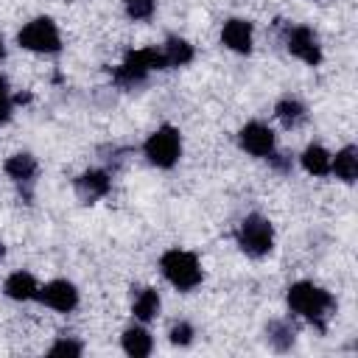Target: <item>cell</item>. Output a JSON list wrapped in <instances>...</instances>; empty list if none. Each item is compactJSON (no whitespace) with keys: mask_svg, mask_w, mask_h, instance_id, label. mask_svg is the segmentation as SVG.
Masks as SVG:
<instances>
[{"mask_svg":"<svg viewBox=\"0 0 358 358\" xmlns=\"http://www.w3.org/2000/svg\"><path fill=\"white\" fill-rule=\"evenodd\" d=\"M285 302H288V310L296 313L299 319L310 322L316 330H327V322L336 310V299L330 291H324L322 285L310 282V280H299L294 285H288L285 291Z\"/></svg>","mask_w":358,"mask_h":358,"instance_id":"6da1fadb","label":"cell"},{"mask_svg":"<svg viewBox=\"0 0 358 358\" xmlns=\"http://www.w3.org/2000/svg\"><path fill=\"white\" fill-rule=\"evenodd\" d=\"M159 271H162V277H165L176 291H182V294L199 288V285H201V277H204L199 257H196L193 252H187V249H168V252L159 257Z\"/></svg>","mask_w":358,"mask_h":358,"instance_id":"7a4b0ae2","label":"cell"},{"mask_svg":"<svg viewBox=\"0 0 358 358\" xmlns=\"http://www.w3.org/2000/svg\"><path fill=\"white\" fill-rule=\"evenodd\" d=\"M154 70H165V62H162L159 48H140V50L126 53V59L115 67L112 81H115L117 87H123V90H131V87L145 84V78H148Z\"/></svg>","mask_w":358,"mask_h":358,"instance_id":"3957f363","label":"cell"},{"mask_svg":"<svg viewBox=\"0 0 358 358\" xmlns=\"http://www.w3.org/2000/svg\"><path fill=\"white\" fill-rule=\"evenodd\" d=\"M235 243L249 257H266L274 249V227L266 215L252 213L246 215L235 229Z\"/></svg>","mask_w":358,"mask_h":358,"instance_id":"277c9868","label":"cell"},{"mask_svg":"<svg viewBox=\"0 0 358 358\" xmlns=\"http://www.w3.org/2000/svg\"><path fill=\"white\" fill-rule=\"evenodd\" d=\"M143 154L154 168H162V171L173 168L179 162V157H182V134H179V129L168 126V123L154 129L143 143Z\"/></svg>","mask_w":358,"mask_h":358,"instance_id":"5b68a950","label":"cell"},{"mask_svg":"<svg viewBox=\"0 0 358 358\" xmlns=\"http://www.w3.org/2000/svg\"><path fill=\"white\" fill-rule=\"evenodd\" d=\"M20 48L31 50V53H59L62 50V34L59 25L50 17H34L31 22H25L17 34Z\"/></svg>","mask_w":358,"mask_h":358,"instance_id":"8992f818","label":"cell"},{"mask_svg":"<svg viewBox=\"0 0 358 358\" xmlns=\"http://www.w3.org/2000/svg\"><path fill=\"white\" fill-rule=\"evenodd\" d=\"M285 48L291 56H296L299 62L316 67L322 62V45H319V36L308 28V25H291L288 34H285Z\"/></svg>","mask_w":358,"mask_h":358,"instance_id":"52a82bcc","label":"cell"},{"mask_svg":"<svg viewBox=\"0 0 358 358\" xmlns=\"http://www.w3.org/2000/svg\"><path fill=\"white\" fill-rule=\"evenodd\" d=\"M36 299L56 313H70L78 308V288L70 280H50L45 285H39Z\"/></svg>","mask_w":358,"mask_h":358,"instance_id":"ba28073f","label":"cell"},{"mask_svg":"<svg viewBox=\"0 0 358 358\" xmlns=\"http://www.w3.org/2000/svg\"><path fill=\"white\" fill-rule=\"evenodd\" d=\"M238 143H241V148H243L246 154L260 157V159H266V157L277 148L274 131H271L266 123H260V120H249V123L238 131Z\"/></svg>","mask_w":358,"mask_h":358,"instance_id":"9c48e42d","label":"cell"},{"mask_svg":"<svg viewBox=\"0 0 358 358\" xmlns=\"http://www.w3.org/2000/svg\"><path fill=\"white\" fill-rule=\"evenodd\" d=\"M73 187H76V196L81 201L92 204V201L109 196V190H112V173L106 168H90V171H84V173L76 176Z\"/></svg>","mask_w":358,"mask_h":358,"instance_id":"30bf717a","label":"cell"},{"mask_svg":"<svg viewBox=\"0 0 358 358\" xmlns=\"http://www.w3.org/2000/svg\"><path fill=\"white\" fill-rule=\"evenodd\" d=\"M252 42H255V28L249 20L232 17L224 22V28H221V45L224 48H229L232 53H249Z\"/></svg>","mask_w":358,"mask_h":358,"instance_id":"8fae6325","label":"cell"},{"mask_svg":"<svg viewBox=\"0 0 358 358\" xmlns=\"http://www.w3.org/2000/svg\"><path fill=\"white\" fill-rule=\"evenodd\" d=\"M3 171H6V176H8L11 182L28 187V185H34V179H36V173H39V162H36L34 154H28V151H17V154H11V157L6 159Z\"/></svg>","mask_w":358,"mask_h":358,"instance_id":"7c38bea8","label":"cell"},{"mask_svg":"<svg viewBox=\"0 0 358 358\" xmlns=\"http://www.w3.org/2000/svg\"><path fill=\"white\" fill-rule=\"evenodd\" d=\"M3 294L14 302H31L39 294V282L31 271H11L3 282Z\"/></svg>","mask_w":358,"mask_h":358,"instance_id":"4fadbf2b","label":"cell"},{"mask_svg":"<svg viewBox=\"0 0 358 358\" xmlns=\"http://www.w3.org/2000/svg\"><path fill=\"white\" fill-rule=\"evenodd\" d=\"M120 347H123V352L131 355V358H145V355H151V350H154V338H151V333L145 330V324L140 322V324H131V327L123 330Z\"/></svg>","mask_w":358,"mask_h":358,"instance_id":"5bb4252c","label":"cell"},{"mask_svg":"<svg viewBox=\"0 0 358 358\" xmlns=\"http://www.w3.org/2000/svg\"><path fill=\"white\" fill-rule=\"evenodd\" d=\"M159 53H162L165 70H168V67H185V64H190L193 56H196L193 45H190L187 39H182V36H168L165 45H159Z\"/></svg>","mask_w":358,"mask_h":358,"instance_id":"9a60e30c","label":"cell"},{"mask_svg":"<svg viewBox=\"0 0 358 358\" xmlns=\"http://www.w3.org/2000/svg\"><path fill=\"white\" fill-rule=\"evenodd\" d=\"M330 173L336 179L352 185L355 176H358V148L355 145H344L341 151H336L333 159H330Z\"/></svg>","mask_w":358,"mask_h":358,"instance_id":"2e32d148","label":"cell"},{"mask_svg":"<svg viewBox=\"0 0 358 358\" xmlns=\"http://www.w3.org/2000/svg\"><path fill=\"white\" fill-rule=\"evenodd\" d=\"M159 308H162V299H159V294H157L154 288H140V291L134 294V299H131V313H134V319L143 322V324L154 322V319L159 316Z\"/></svg>","mask_w":358,"mask_h":358,"instance_id":"e0dca14e","label":"cell"},{"mask_svg":"<svg viewBox=\"0 0 358 358\" xmlns=\"http://www.w3.org/2000/svg\"><path fill=\"white\" fill-rule=\"evenodd\" d=\"M266 341L271 344V350L277 352H288L296 341V327L291 319H274L266 324Z\"/></svg>","mask_w":358,"mask_h":358,"instance_id":"ac0fdd59","label":"cell"},{"mask_svg":"<svg viewBox=\"0 0 358 358\" xmlns=\"http://www.w3.org/2000/svg\"><path fill=\"white\" fill-rule=\"evenodd\" d=\"M330 159H333V154L319 143L308 145L302 151V157H299L305 173H310V176H330Z\"/></svg>","mask_w":358,"mask_h":358,"instance_id":"d6986e66","label":"cell"},{"mask_svg":"<svg viewBox=\"0 0 358 358\" xmlns=\"http://www.w3.org/2000/svg\"><path fill=\"white\" fill-rule=\"evenodd\" d=\"M274 115L280 117L282 126L296 129V126H302V123L308 120V106H305L299 98H291V95H288V98H280V101H277Z\"/></svg>","mask_w":358,"mask_h":358,"instance_id":"ffe728a7","label":"cell"},{"mask_svg":"<svg viewBox=\"0 0 358 358\" xmlns=\"http://www.w3.org/2000/svg\"><path fill=\"white\" fill-rule=\"evenodd\" d=\"M123 11L134 22H145L157 11V0H123Z\"/></svg>","mask_w":358,"mask_h":358,"instance_id":"44dd1931","label":"cell"},{"mask_svg":"<svg viewBox=\"0 0 358 358\" xmlns=\"http://www.w3.org/2000/svg\"><path fill=\"white\" fill-rule=\"evenodd\" d=\"M193 336H196V327H193L190 322H185V319L173 322L171 330H168V341H171L173 347H187V344H193Z\"/></svg>","mask_w":358,"mask_h":358,"instance_id":"7402d4cb","label":"cell"},{"mask_svg":"<svg viewBox=\"0 0 358 358\" xmlns=\"http://www.w3.org/2000/svg\"><path fill=\"white\" fill-rule=\"evenodd\" d=\"M50 355H81L84 352V344L81 341H76V338H56L53 344H50V350H48Z\"/></svg>","mask_w":358,"mask_h":358,"instance_id":"603a6c76","label":"cell"},{"mask_svg":"<svg viewBox=\"0 0 358 358\" xmlns=\"http://www.w3.org/2000/svg\"><path fill=\"white\" fill-rule=\"evenodd\" d=\"M11 112H14V101H11V95H8L6 78L0 76V123H6V120L11 117Z\"/></svg>","mask_w":358,"mask_h":358,"instance_id":"cb8c5ba5","label":"cell"},{"mask_svg":"<svg viewBox=\"0 0 358 358\" xmlns=\"http://www.w3.org/2000/svg\"><path fill=\"white\" fill-rule=\"evenodd\" d=\"M6 56V39H3V34H0V59Z\"/></svg>","mask_w":358,"mask_h":358,"instance_id":"d4e9b609","label":"cell"},{"mask_svg":"<svg viewBox=\"0 0 358 358\" xmlns=\"http://www.w3.org/2000/svg\"><path fill=\"white\" fill-rule=\"evenodd\" d=\"M3 255H6V243L0 241V260H3Z\"/></svg>","mask_w":358,"mask_h":358,"instance_id":"484cf974","label":"cell"}]
</instances>
